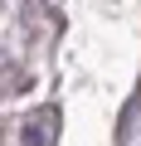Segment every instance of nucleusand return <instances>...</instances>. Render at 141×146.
I'll use <instances>...</instances> for the list:
<instances>
[{"mask_svg":"<svg viewBox=\"0 0 141 146\" xmlns=\"http://www.w3.org/2000/svg\"><path fill=\"white\" fill-rule=\"evenodd\" d=\"M54 141H58V112L44 107L24 122V146H54Z\"/></svg>","mask_w":141,"mask_h":146,"instance_id":"obj_1","label":"nucleus"}]
</instances>
